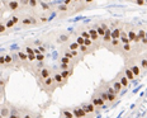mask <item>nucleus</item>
<instances>
[{
  "label": "nucleus",
  "mask_w": 147,
  "mask_h": 118,
  "mask_svg": "<svg viewBox=\"0 0 147 118\" xmlns=\"http://www.w3.org/2000/svg\"><path fill=\"white\" fill-rule=\"evenodd\" d=\"M125 66H128V69L133 73L134 77H138L142 75V70H141L138 61H137V57H129L125 60Z\"/></svg>",
  "instance_id": "f257e3e1"
},
{
  "label": "nucleus",
  "mask_w": 147,
  "mask_h": 118,
  "mask_svg": "<svg viewBox=\"0 0 147 118\" xmlns=\"http://www.w3.org/2000/svg\"><path fill=\"white\" fill-rule=\"evenodd\" d=\"M34 74H36L37 83H38V85H41L46 79H48V77H51L52 75H53V71H52V69H50V67L45 66L43 69H41L39 71H36Z\"/></svg>",
  "instance_id": "f03ea898"
},
{
  "label": "nucleus",
  "mask_w": 147,
  "mask_h": 118,
  "mask_svg": "<svg viewBox=\"0 0 147 118\" xmlns=\"http://www.w3.org/2000/svg\"><path fill=\"white\" fill-rule=\"evenodd\" d=\"M41 89L42 90H45L46 93H47V94H52V93H53L55 90H56V84H55V81H53V76H51V77H48V79H46L43 83L41 84Z\"/></svg>",
  "instance_id": "7ed1b4c3"
},
{
  "label": "nucleus",
  "mask_w": 147,
  "mask_h": 118,
  "mask_svg": "<svg viewBox=\"0 0 147 118\" xmlns=\"http://www.w3.org/2000/svg\"><path fill=\"white\" fill-rule=\"evenodd\" d=\"M124 27H127V36H128V38H129V42L131 43L134 42L137 45V47H140V46H141V41H140L138 37H137L136 28L132 27L131 24H128V26H124Z\"/></svg>",
  "instance_id": "20e7f679"
},
{
  "label": "nucleus",
  "mask_w": 147,
  "mask_h": 118,
  "mask_svg": "<svg viewBox=\"0 0 147 118\" xmlns=\"http://www.w3.org/2000/svg\"><path fill=\"white\" fill-rule=\"evenodd\" d=\"M3 4H4V7L8 9L9 12H10L11 14H14V13H18V10H19L20 8V1H3Z\"/></svg>",
  "instance_id": "39448f33"
},
{
  "label": "nucleus",
  "mask_w": 147,
  "mask_h": 118,
  "mask_svg": "<svg viewBox=\"0 0 147 118\" xmlns=\"http://www.w3.org/2000/svg\"><path fill=\"white\" fill-rule=\"evenodd\" d=\"M105 47L108 48L109 51L114 52V54H119V52H121V48H122V43L119 39H112V41L109 42V45H107Z\"/></svg>",
  "instance_id": "423d86ee"
},
{
  "label": "nucleus",
  "mask_w": 147,
  "mask_h": 118,
  "mask_svg": "<svg viewBox=\"0 0 147 118\" xmlns=\"http://www.w3.org/2000/svg\"><path fill=\"white\" fill-rule=\"evenodd\" d=\"M133 52H134V47L131 45V43H128V45H122V48H121L119 55H122L125 58H129V56H132Z\"/></svg>",
  "instance_id": "0eeeda50"
},
{
  "label": "nucleus",
  "mask_w": 147,
  "mask_h": 118,
  "mask_svg": "<svg viewBox=\"0 0 147 118\" xmlns=\"http://www.w3.org/2000/svg\"><path fill=\"white\" fill-rule=\"evenodd\" d=\"M88 28V32H89V35H90V39L93 41L94 43H96L98 46H99V41L102 38L99 37V35H98V32H96V29L93 27V24H89V26H86Z\"/></svg>",
  "instance_id": "6e6552de"
},
{
  "label": "nucleus",
  "mask_w": 147,
  "mask_h": 118,
  "mask_svg": "<svg viewBox=\"0 0 147 118\" xmlns=\"http://www.w3.org/2000/svg\"><path fill=\"white\" fill-rule=\"evenodd\" d=\"M10 107H11V104L8 103L7 100H4V103L0 104V116L3 118H8L10 116Z\"/></svg>",
  "instance_id": "1a4fd4ad"
},
{
  "label": "nucleus",
  "mask_w": 147,
  "mask_h": 118,
  "mask_svg": "<svg viewBox=\"0 0 147 118\" xmlns=\"http://www.w3.org/2000/svg\"><path fill=\"white\" fill-rule=\"evenodd\" d=\"M52 76H53V81H55V84H56L57 88H63V86L66 85L67 81L62 79L60 71H53V75H52Z\"/></svg>",
  "instance_id": "9d476101"
},
{
  "label": "nucleus",
  "mask_w": 147,
  "mask_h": 118,
  "mask_svg": "<svg viewBox=\"0 0 147 118\" xmlns=\"http://www.w3.org/2000/svg\"><path fill=\"white\" fill-rule=\"evenodd\" d=\"M90 102L91 103H93V105L94 107H99V108H102V109H104V108H107V104L104 103V102L102 100V99H100L99 97H98V95L95 94V93H94L93 95H91V98H90Z\"/></svg>",
  "instance_id": "9b49d317"
},
{
  "label": "nucleus",
  "mask_w": 147,
  "mask_h": 118,
  "mask_svg": "<svg viewBox=\"0 0 147 118\" xmlns=\"http://www.w3.org/2000/svg\"><path fill=\"white\" fill-rule=\"evenodd\" d=\"M71 111H72L74 117H75V118H86V117H88L86 112L82 109L80 105H76V107H72V108H71Z\"/></svg>",
  "instance_id": "f8f14e48"
},
{
  "label": "nucleus",
  "mask_w": 147,
  "mask_h": 118,
  "mask_svg": "<svg viewBox=\"0 0 147 118\" xmlns=\"http://www.w3.org/2000/svg\"><path fill=\"white\" fill-rule=\"evenodd\" d=\"M80 107L84 109L85 112H86V114L88 116H91V114H94V113H96V108L93 105V103L91 102H86V103H82Z\"/></svg>",
  "instance_id": "ddd939ff"
},
{
  "label": "nucleus",
  "mask_w": 147,
  "mask_h": 118,
  "mask_svg": "<svg viewBox=\"0 0 147 118\" xmlns=\"http://www.w3.org/2000/svg\"><path fill=\"white\" fill-rule=\"evenodd\" d=\"M115 79H117L118 81L121 83V85L123 86V89H127L128 86H129V84H131V83H129V80H128L127 77L124 76V74L122 73V71H119V73L117 74V76H115Z\"/></svg>",
  "instance_id": "4468645a"
},
{
  "label": "nucleus",
  "mask_w": 147,
  "mask_h": 118,
  "mask_svg": "<svg viewBox=\"0 0 147 118\" xmlns=\"http://www.w3.org/2000/svg\"><path fill=\"white\" fill-rule=\"evenodd\" d=\"M17 55H18V58H19L20 64H22L23 66L28 67L29 66V64H28V55H27L24 51H22V50H20V51H18Z\"/></svg>",
  "instance_id": "2eb2a0df"
},
{
  "label": "nucleus",
  "mask_w": 147,
  "mask_h": 118,
  "mask_svg": "<svg viewBox=\"0 0 147 118\" xmlns=\"http://www.w3.org/2000/svg\"><path fill=\"white\" fill-rule=\"evenodd\" d=\"M137 61H138V65L142 70V74H147V56H140V57H137Z\"/></svg>",
  "instance_id": "dca6fc26"
},
{
  "label": "nucleus",
  "mask_w": 147,
  "mask_h": 118,
  "mask_svg": "<svg viewBox=\"0 0 147 118\" xmlns=\"http://www.w3.org/2000/svg\"><path fill=\"white\" fill-rule=\"evenodd\" d=\"M60 118H75L74 117V113L71 111V108H61L60 109Z\"/></svg>",
  "instance_id": "f3484780"
},
{
  "label": "nucleus",
  "mask_w": 147,
  "mask_h": 118,
  "mask_svg": "<svg viewBox=\"0 0 147 118\" xmlns=\"http://www.w3.org/2000/svg\"><path fill=\"white\" fill-rule=\"evenodd\" d=\"M121 71L124 74V76L127 77L128 80H129V83H134V79H136V77H134V75H133V73H132V71H131L129 69H128V66H125V65H124V66H123V69H122Z\"/></svg>",
  "instance_id": "a211bd4d"
},
{
  "label": "nucleus",
  "mask_w": 147,
  "mask_h": 118,
  "mask_svg": "<svg viewBox=\"0 0 147 118\" xmlns=\"http://www.w3.org/2000/svg\"><path fill=\"white\" fill-rule=\"evenodd\" d=\"M109 83H110V85L113 86V89H114V90H115V93H117V94H121L122 90H123V86L121 85V83H119L118 80L115 79V77H114V79H113V80H110Z\"/></svg>",
  "instance_id": "6ab92c4d"
},
{
  "label": "nucleus",
  "mask_w": 147,
  "mask_h": 118,
  "mask_svg": "<svg viewBox=\"0 0 147 118\" xmlns=\"http://www.w3.org/2000/svg\"><path fill=\"white\" fill-rule=\"evenodd\" d=\"M8 79H3L0 77V98L5 99V88H7Z\"/></svg>",
  "instance_id": "aec40b11"
},
{
  "label": "nucleus",
  "mask_w": 147,
  "mask_h": 118,
  "mask_svg": "<svg viewBox=\"0 0 147 118\" xmlns=\"http://www.w3.org/2000/svg\"><path fill=\"white\" fill-rule=\"evenodd\" d=\"M119 41H121L122 45H128V43H131L129 42V38H128V36H127V31L124 29H122V32H121V37H119Z\"/></svg>",
  "instance_id": "412c9836"
},
{
  "label": "nucleus",
  "mask_w": 147,
  "mask_h": 118,
  "mask_svg": "<svg viewBox=\"0 0 147 118\" xmlns=\"http://www.w3.org/2000/svg\"><path fill=\"white\" fill-rule=\"evenodd\" d=\"M63 47H66L67 50H70V51H79V48H80V46L78 45L75 41H71L69 42L66 46H63Z\"/></svg>",
  "instance_id": "4be33fe9"
},
{
  "label": "nucleus",
  "mask_w": 147,
  "mask_h": 118,
  "mask_svg": "<svg viewBox=\"0 0 147 118\" xmlns=\"http://www.w3.org/2000/svg\"><path fill=\"white\" fill-rule=\"evenodd\" d=\"M60 71V70H59ZM72 73H74V69H69V70H62V71H60V74H61V76H62V79L63 80H69V77L72 75Z\"/></svg>",
  "instance_id": "5701e85b"
},
{
  "label": "nucleus",
  "mask_w": 147,
  "mask_h": 118,
  "mask_svg": "<svg viewBox=\"0 0 147 118\" xmlns=\"http://www.w3.org/2000/svg\"><path fill=\"white\" fill-rule=\"evenodd\" d=\"M79 52H80L81 56H85V55H89V54H91V52H95V51H93L91 48L86 47L85 45H82V46H80V48H79Z\"/></svg>",
  "instance_id": "b1692460"
},
{
  "label": "nucleus",
  "mask_w": 147,
  "mask_h": 118,
  "mask_svg": "<svg viewBox=\"0 0 147 118\" xmlns=\"http://www.w3.org/2000/svg\"><path fill=\"white\" fill-rule=\"evenodd\" d=\"M93 27L96 29V32H98V35H99L100 38H103L104 35H105V31H104L103 28L100 27V24H99V23H94V24H93Z\"/></svg>",
  "instance_id": "393cba45"
},
{
  "label": "nucleus",
  "mask_w": 147,
  "mask_h": 118,
  "mask_svg": "<svg viewBox=\"0 0 147 118\" xmlns=\"http://www.w3.org/2000/svg\"><path fill=\"white\" fill-rule=\"evenodd\" d=\"M136 32H137V37L140 38V41L143 38H146V28L138 27V29H136Z\"/></svg>",
  "instance_id": "a878e982"
},
{
  "label": "nucleus",
  "mask_w": 147,
  "mask_h": 118,
  "mask_svg": "<svg viewBox=\"0 0 147 118\" xmlns=\"http://www.w3.org/2000/svg\"><path fill=\"white\" fill-rule=\"evenodd\" d=\"M9 18H10V19L14 22V24H15V26H18V24H20V20H22V17H20V14H18V13L11 14Z\"/></svg>",
  "instance_id": "bb28decb"
},
{
  "label": "nucleus",
  "mask_w": 147,
  "mask_h": 118,
  "mask_svg": "<svg viewBox=\"0 0 147 118\" xmlns=\"http://www.w3.org/2000/svg\"><path fill=\"white\" fill-rule=\"evenodd\" d=\"M4 24H5V28H7V29H8V32H9V31H10V29H13V28L15 27L14 22L11 20V19H10V18H9V17H8L7 19L4 20Z\"/></svg>",
  "instance_id": "cd10ccee"
},
{
  "label": "nucleus",
  "mask_w": 147,
  "mask_h": 118,
  "mask_svg": "<svg viewBox=\"0 0 147 118\" xmlns=\"http://www.w3.org/2000/svg\"><path fill=\"white\" fill-rule=\"evenodd\" d=\"M37 18H38L39 24H46L48 22V17L46 14H39V15H37Z\"/></svg>",
  "instance_id": "c85d7f7f"
},
{
  "label": "nucleus",
  "mask_w": 147,
  "mask_h": 118,
  "mask_svg": "<svg viewBox=\"0 0 147 118\" xmlns=\"http://www.w3.org/2000/svg\"><path fill=\"white\" fill-rule=\"evenodd\" d=\"M69 7H67V5H65V4H62V3H60V5H57V10H59V12H61V13H67V12H69Z\"/></svg>",
  "instance_id": "c756f323"
},
{
  "label": "nucleus",
  "mask_w": 147,
  "mask_h": 118,
  "mask_svg": "<svg viewBox=\"0 0 147 118\" xmlns=\"http://www.w3.org/2000/svg\"><path fill=\"white\" fill-rule=\"evenodd\" d=\"M39 7H41V9L43 12H46V10H50L51 9V4L47 1H39Z\"/></svg>",
  "instance_id": "7c9ffc66"
},
{
  "label": "nucleus",
  "mask_w": 147,
  "mask_h": 118,
  "mask_svg": "<svg viewBox=\"0 0 147 118\" xmlns=\"http://www.w3.org/2000/svg\"><path fill=\"white\" fill-rule=\"evenodd\" d=\"M13 64V57H11V54H7L5 55V67L10 66Z\"/></svg>",
  "instance_id": "2f4dec72"
},
{
  "label": "nucleus",
  "mask_w": 147,
  "mask_h": 118,
  "mask_svg": "<svg viewBox=\"0 0 147 118\" xmlns=\"http://www.w3.org/2000/svg\"><path fill=\"white\" fill-rule=\"evenodd\" d=\"M22 51H24L27 55H34V52H33V47L32 46H29V45H24Z\"/></svg>",
  "instance_id": "473e14b6"
},
{
  "label": "nucleus",
  "mask_w": 147,
  "mask_h": 118,
  "mask_svg": "<svg viewBox=\"0 0 147 118\" xmlns=\"http://www.w3.org/2000/svg\"><path fill=\"white\" fill-rule=\"evenodd\" d=\"M70 38H71V36H70V35H67V33H65V35H61V36H60L59 41H60V42H63V43H65V42H69V39H70Z\"/></svg>",
  "instance_id": "72a5a7b5"
},
{
  "label": "nucleus",
  "mask_w": 147,
  "mask_h": 118,
  "mask_svg": "<svg viewBox=\"0 0 147 118\" xmlns=\"http://www.w3.org/2000/svg\"><path fill=\"white\" fill-rule=\"evenodd\" d=\"M117 98H118V95H115V94H108V104H113L117 100Z\"/></svg>",
  "instance_id": "f704fd0d"
},
{
  "label": "nucleus",
  "mask_w": 147,
  "mask_h": 118,
  "mask_svg": "<svg viewBox=\"0 0 147 118\" xmlns=\"http://www.w3.org/2000/svg\"><path fill=\"white\" fill-rule=\"evenodd\" d=\"M84 41H85V39L82 38V37H80V36H79L78 33H76V35H75V42L78 43L79 46H82V45H84Z\"/></svg>",
  "instance_id": "c9c22d12"
},
{
  "label": "nucleus",
  "mask_w": 147,
  "mask_h": 118,
  "mask_svg": "<svg viewBox=\"0 0 147 118\" xmlns=\"http://www.w3.org/2000/svg\"><path fill=\"white\" fill-rule=\"evenodd\" d=\"M5 33H8V29L5 28L4 22H0V36H4Z\"/></svg>",
  "instance_id": "e433bc0d"
},
{
  "label": "nucleus",
  "mask_w": 147,
  "mask_h": 118,
  "mask_svg": "<svg viewBox=\"0 0 147 118\" xmlns=\"http://www.w3.org/2000/svg\"><path fill=\"white\" fill-rule=\"evenodd\" d=\"M45 58H46V55L43 54H39L36 56V62H45Z\"/></svg>",
  "instance_id": "4c0bfd02"
},
{
  "label": "nucleus",
  "mask_w": 147,
  "mask_h": 118,
  "mask_svg": "<svg viewBox=\"0 0 147 118\" xmlns=\"http://www.w3.org/2000/svg\"><path fill=\"white\" fill-rule=\"evenodd\" d=\"M36 62V55H28V64L29 66Z\"/></svg>",
  "instance_id": "58836bf2"
},
{
  "label": "nucleus",
  "mask_w": 147,
  "mask_h": 118,
  "mask_svg": "<svg viewBox=\"0 0 147 118\" xmlns=\"http://www.w3.org/2000/svg\"><path fill=\"white\" fill-rule=\"evenodd\" d=\"M38 5H39V1H36V0H30L29 4H28V7L32 8V9H34L36 7H38Z\"/></svg>",
  "instance_id": "ea45409f"
},
{
  "label": "nucleus",
  "mask_w": 147,
  "mask_h": 118,
  "mask_svg": "<svg viewBox=\"0 0 147 118\" xmlns=\"http://www.w3.org/2000/svg\"><path fill=\"white\" fill-rule=\"evenodd\" d=\"M36 114H33V113H30V112H27V113H24L22 118H34Z\"/></svg>",
  "instance_id": "a19ab883"
},
{
  "label": "nucleus",
  "mask_w": 147,
  "mask_h": 118,
  "mask_svg": "<svg viewBox=\"0 0 147 118\" xmlns=\"http://www.w3.org/2000/svg\"><path fill=\"white\" fill-rule=\"evenodd\" d=\"M39 50V52H41V54H43V55H46V51H47V50H46V46H43V45H41V46H38V47H37Z\"/></svg>",
  "instance_id": "79ce46f5"
},
{
  "label": "nucleus",
  "mask_w": 147,
  "mask_h": 118,
  "mask_svg": "<svg viewBox=\"0 0 147 118\" xmlns=\"http://www.w3.org/2000/svg\"><path fill=\"white\" fill-rule=\"evenodd\" d=\"M141 46H143V47H147V39L146 38L141 39Z\"/></svg>",
  "instance_id": "37998d69"
},
{
  "label": "nucleus",
  "mask_w": 147,
  "mask_h": 118,
  "mask_svg": "<svg viewBox=\"0 0 147 118\" xmlns=\"http://www.w3.org/2000/svg\"><path fill=\"white\" fill-rule=\"evenodd\" d=\"M134 4H137V5H145V1H142V0H138V1H134Z\"/></svg>",
  "instance_id": "c03bdc74"
},
{
  "label": "nucleus",
  "mask_w": 147,
  "mask_h": 118,
  "mask_svg": "<svg viewBox=\"0 0 147 118\" xmlns=\"http://www.w3.org/2000/svg\"><path fill=\"white\" fill-rule=\"evenodd\" d=\"M10 48H11V50H17V48H18V45H13Z\"/></svg>",
  "instance_id": "a18cd8bd"
},
{
  "label": "nucleus",
  "mask_w": 147,
  "mask_h": 118,
  "mask_svg": "<svg viewBox=\"0 0 147 118\" xmlns=\"http://www.w3.org/2000/svg\"><path fill=\"white\" fill-rule=\"evenodd\" d=\"M3 7H4V4H3V1H0V10H3V9H4Z\"/></svg>",
  "instance_id": "49530a36"
},
{
  "label": "nucleus",
  "mask_w": 147,
  "mask_h": 118,
  "mask_svg": "<svg viewBox=\"0 0 147 118\" xmlns=\"http://www.w3.org/2000/svg\"><path fill=\"white\" fill-rule=\"evenodd\" d=\"M3 13H4V9H3V10H0V15H1Z\"/></svg>",
  "instance_id": "de8ad7c7"
},
{
  "label": "nucleus",
  "mask_w": 147,
  "mask_h": 118,
  "mask_svg": "<svg viewBox=\"0 0 147 118\" xmlns=\"http://www.w3.org/2000/svg\"><path fill=\"white\" fill-rule=\"evenodd\" d=\"M146 39H147V29H146Z\"/></svg>",
  "instance_id": "09e8293b"
},
{
  "label": "nucleus",
  "mask_w": 147,
  "mask_h": 118,
  "mask_svg": "<svg viewBox=\"0 0 147 118\" xmlns=\"http://www.w3.org/2000/svg\"><path fill=\"white\" fill-rule=\"evenodd\" d=\"M0 102H1V98H0Z\"/></svg>",
  "instance_id": "8fccbe9b"
},
{
  "label": "nucleus",
  "mask_w": 147,
  "mask_h": 118,
  "mask_svg": "<svg viewBox=\"0 0 147 118\" xmlns=\"http://www.w3.org/2000/svg\"><path fill=\"white\" fill-rule=\"evenodd\" d=\"M0 118H3V117H1V116H0Z\"/></svg>",
  "instance_id": "3c124183"
}]
</instances>
